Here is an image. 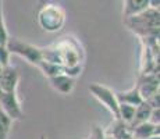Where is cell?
<instances>
[{
    "instance_id": "obj_1",
    "label": "cell",
    "mask_w": 160,
    "mask_h": 139,
    "mask_svg": "<svg viewBox=\"0 0 160 139\" xmlns=\"http://www.w3.org/2000/svg\"><path fill=\"white\" fill-rule=\"evenodd\" d=\"M159 10L148 8L146 11L135 15V17L127 18L122 22L135 35L139 36V39H152L159 38Z\"/></svg>"
},
{
    "instance_id": "obj_2",
    "label": "cell",
    "mask_w": 160,
    "mask_h": 139,
    "mask_svg": "<svg viewBox=\"0 0 160 139\" xmlns=\"http://www.w3.org/2000/svg\"><path fill=\"white\" fill-rule=\"evenodd\" d=\"M38 24L45 32H58L66 24V10L56 3H45L38 11Z\"/></svg>"
},
{
    "instance_id": "obj_3",
    "label": "cell",
    "mask_w": 160,
    "mask_h": 139,
    "mask_svg": "<svg viewBox=\"0 0 160 139\" xmlns=\"http://www.w3.org/2000/svg\"><path fill=\"white\" fill-rule=\"evenodd\" d=\"M6 47H7L8 53L10 54H17L20 57H22L24 60H27L29 64L38 67V64L42 61V52L41 47L32 45L29 42H25L20 38H15V36H10L7 43H6Z\"/></svg>"
},
{
    "instance_id": "obj_4",
    "label": "cell",
    "mask_w": 160,
    "mask_h": 139,
    "mask_svg": "<svg viewBox=\"0 0 160 139\" xmlns=\"http://www.w3.org/2000/svg\"><path fill=\"white\" fill-rule=\"evenodd\" d=\"M88 91L117 120V117H118V102H117V97H116V92L113 89H110L109 86H104L98 82L91 83L88 86Z\"/></svg>"
},
{
    "instance_id": "obj_5",
    "label": "cell",
    "mask_w": 160,
    "mask_h": 139,
    "mask_svg": "<svg viewBox=\"0 0 160 139\" xmlns=\"http://www.w3.org/2000/svg\"><path fill=\"white\" fill-rule=\"evenodd\" d=\"M0 110L11 120V121H20L24 118V111L21 103L18 100L17 92L14 93H3L0 96Z\"/></svg>"
},
{
    "instance_id": "obj_6",
    "label": "cell",
    "mask_w": 160,
    "mask_h": 139,
    "mask_svg": "<svg viewBox=\"0 0 160 139\" xmlns=\"http://www.w3.org/2000/svg\"><path fill=\"white\" fill-rule=\"evenodd\" d=\"M18 83H20V72L14 66L10 64L0 70V89L3 93L17 92Z\"/></svg>"
},
{
    "instance_id": "obj_7",
    "label": "cell",
    "mask_w": 160,
    "mask_h": 139,
    "mask_svg": "<svg viewBox=\"0 0 160 139\" xmlns=\"http://www.w3.org/2000/svg\"><path fill=\"white\" fill-rule=\"evenodd\" d=\"M135 86H137L142 100L145 102L152 95L159 93V74H141Z\"/></svg>"
},
{
    "instance_id": "obj_8",
    "label": "cell",
    "mask_w": 160,
    "mask_h": 139,
    "mask_svg": "<svg viewBox=\"0 0 160 139\" xmlns=\"http://www.w3.org/2000/svg\"><path fill=\"white\" fill-rule=\"evenodd\" d=\"M49 83L54 91L64 95V96L70 95L75 88V79L66 75V74H60V75H56L53 78H49Z\"/></svg>"
},
{
    "instance_id": "obj_9",
    "label": "cell",
    "mask_w": 160,
    "mask_h": 139,
    "mask_svg": "<svg viewBox=\"0 0 160 139\" xmlns=\"http://www.w3.org/2000/svg\"><path fill=\"white\" fill-rule=\"evenodd\" d=\"M149 8V0H125L122 2V21L143 13Z\"/></svg>"
},
{
    "instance_id": "obj_10",
    "label": "cell",
    "mask_w": 160,
    "mask_h": 139,
    "mask_svg": "<svg viewBox=\"0 0 160 139\" xmlns=\"http://www.w3.org/2000/svg\"><path fill=\"white\" fill-rule=\"evenodd\" d=\"M116 97H117L118 104H128V106H132V107H138L143 102L139 92H138L137 86L128 89V91L116 92Z\"/></svg>"
},
{
    "instance_id": "obj_11",
    "label": "cell",
    "mask_w": 160,
    "mask_h": 139,
    "mask_svg": "<svg viewBox=\"0 0 160 139\" xmlns=\"http://www.w3.org/2000/svg\"><path fill=\"white\" fill-rule=\"evenodd\" d=\"M131 134L134 139H148L155 135H160V125H155L148 121L131 128Z\"/></svg>"
},
{
    "instance_id": "obj_12",
    "label": "cell",
    "mask_w": 160,
    "mask_h": 139,
    "mask_svg": "<svg viewBox=\"0 0 160 139\" xmlns=\"http://www.w3.org/2000/svg\"><path fill=\"white\" fill-rule=\"evenodd\" d=\"M150 113H152V107L146 103V102H142L138 107H135V114H134V118H132L131 124L128 125L131 128L134 127L139 125V124H143V122H148L149 121V117H150Z\"/></svg>"
},
{
    "instance_id": "obj_13",
    "label": "cell",
    "mask_w": 160,
    "mask_h": 139,
    "mask_svg": "<svg viewBox=\"0 0 160 139\" xmlns=\"http://www.w3.org/2000/svg\"><path fill=\"white\" fill-rule=\"evenodd\" d=\"M38 68L43 72V75L46 78H53L56 75H60V74H64V68L58 64H54V63H49V61H45L42 60L41 63L38 64Z\"/></svg>"
},
{
    "instance_id": "obj_14",
    "label": "cell",
    "mask_w": 160,
    "mask_h": 139,
    "mask_svg": "<svg viewBox=\"0 0 160 139\" xmlns=\"http://www.w3.org/2000/svg\"><path fill=\"white\" fill-rule=\"evenodd\" d=\"M112 135H113L112 139H132L130 127L127 124H124V122H121L120 120H116V124H114V128H113Z\"/></svg>"
},
{
    "instance_id": "obj_15",
    "label": "cell",
    "mask_w": 160,
    "mask_h": 139,
    "mask_svg": "<svg viewBox=\"0 0 160 139\" xmlns=\"http://www.w3.org/2000/svg\"><path fill=\"white\" fill-rule=\"evenodd\" d=\"M135 114V107L128 106V104H118V117L117 120H120L121 122L130 125L132 118H134Z\"/></svg>"
},
{
    "instance_id": "obj_16",
    "label": "cell",
    "mask_w": 160,
    "mask_h": 139,
    "mask_svg": "<svg viewBox=\"0 0 160 139\" xmlns=\"http://www.w3.org/2000/svg\"><path fill=\"white\" fill-rule=\"evenodd\" d=\"M13 121L0 110V139H8Z\"/></svg>"
},
{
    "instance_id": "obj_17",
    "label": "cell",
    "mask_w": 160,
    "mask_h": 139,
    "mask_svg": "<svg viewBox=\"0 0 160 139\" xmlns=\"http://www.w3.org/2000/svg\"><path fill=\"white\" fill-rule=\"evenodd\" d=\"M8 38V31H7V27H6V22H4V15H3V3L0 2V45L2 46H6Z\"/></svg>"
},
{
    "instance_id": "obj_18",
    "label": "cell",
    "mask_w": 160,
    "mask_h": 139,
    "mask_svg": "<svg viewBox=\"0 0 160 139\" xmlns=\"http://www.w3.org/2000/svg\"><path fill=\"white\" fill-rule=\"evenodd\" d=\"M10 53H8L7 47L6 46H2L0 45V67H7L10 66Z\"/></svg>"
},
{
    "instance_id": "obj_19",
    "label": "cell",
    "mask_w": 160,
    "mask_h": 139,
    "mask_svg": "<svg viewBox=\"0 0 160 139\" xmlns=\"http://www.w3.org/2000/svg\"><path fill=\"white\" fill-rule=\"evenodd\" d=\"M149 122L155 125H160V109H152V113H150L149 117Z\"/></svg>"
},
{
    "instance_id": "obj_20",
    "label": "cell",
    "mask_w": 160,
    "mask_h": 139,
    "mask_svg": "<svg viewBox=\"0 0 160 139\" xmlns=\"http://www.w3.org/2000/svg\"><path fill=\"white\" fill-rule=\"evenodd\" d=\"M148 139H160V135H155V137H150V138H148Z\"/></svg>"
},
{
    "instance_id": "obj_21",
    "label": "cell",
    "mask_w": 160,
    "mask_h": 139,
    "mask_svg": "<svg viewBox=\"0 0 160 139\" xmlns=\"http://www.w3.org/2000/svg\"><path fill=\"white\" fill-rule=\"evenodd\" d=\"M39 139H48V138H46V135H41V138Z\"/></svg>"
},
{
    "instance_id": "obj_22",
    "label": "cell",
    "mask_w": 160,
    "mask_h": 139,
    "mask_svg": "<svg viewBox=\"0 0 160 139\" xmlns=\"http://www.w3.org/2000/svg\"><path fill=\"white\" fill-rule=\"evenodd\" d=\"M132 139H134V138H132Z\"/></svg>"
}]
</instances>
